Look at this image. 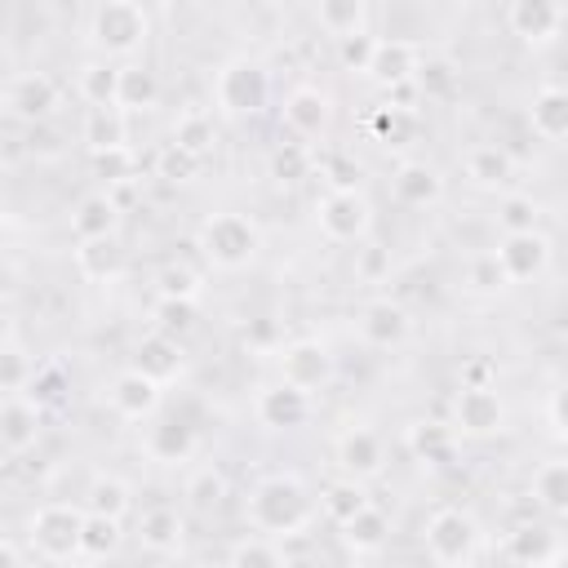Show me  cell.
Returning <instances> with one entry per match:
<instances>
[{"label":"cell","instance_id":"ac0fdd59","mask_svg":"<svg viewBox=\"0 0 568 568\" xmlns=\"http://www.w3.org/2000/svg\"><path fill=\"white\" fill-rule=\"evenodd\" d=\"M506 27L524 44H550L564 27V4L559 0H510Z\"/></svg>","mask_w":568,"mask_h":568},{"label":"cell","instance_id":"f5cc1de1","mask_svg":"<svg viewBox=\"0 0 568 568\" xmlns=\"http://www.w3.org/2000/svg\"><path fill=\"white\" fill-rule=\"evenodd\" d=\"M453 80H457V71H453V62H444V58H422V62H417V75H413L417 93H426V98L448 93Z\"/></svg>","mask_w":568,"mask_h":568},{"label":"cell","instance_id":"6f0895ef","mask_svg":"<svg viewBox=\"0 0 568 568\" xmlns=\"http://www.w3.org/2000/svg\"><path fill=\"white\" fill-rule=\"evenodd\" d=\"M546 422H550V435L564 439V390H550V399H546Z\"/></svg>","mask_w":568,"mask_h":568},{"label":"cell","instance_id":"e0dca14e","mask_svg":"<svg viewBox=\"0 0 568 568\" xmlns=\"http://www.w3.org/2000/svg\"><path fill=\"white\" fill-rule=\"evenodd\" d=\"M501 555H506L510 564H519V568H550V564L564 559V541H559V532L546 528V524H519V528L506 532Z\"/></svg>","mask_w":568,"mask_h":568},{"label":"cell","instance_id":"52a82bcc","mask_svg":"<svg viewBox=\"0 0 568 568\" xmlns=\"http://www.w3.org/2000/svg\"><path fill=\"white\" fill-rule=\"evenodd\" d=\"M320 235L333 244H359L373 231V204L364 191H324L315 200Z\"/></svg>","mask_w":568,"mask_h":568},{"label":"cell","instance_id":"ab89813d","mask_svg":"<svg viewBox=\"0 0 568 568\" xmlns=\"http://www.w3.org/2000/svg\"><path fill=\"white\" fill-rule=\"evenodd\" d=\"M120 537H124L120 532V519L84 510V524H80V555L84 559H111L120 550Z\"/></svg>","mask_w":568,"mask_h":568},{"label":"cell","instance_id":"7a4b0ae2","mask_svg":"<svg viewBox=\"0 0 568 568\" xmlns=\"http://www.w3.org/2000/svg\"><path fill=\"white\" fill-rule=\"evenodd\" d=\"M195 244H200L204 262H213L217 271H244V266H253V257L262 248V231H257V222L248 213L222 209V213L200 222Z\"/></svg>","mask_w":568,"mask_h":568},{"label":"cell","instance_id":"7c38bea8","mask_svg":"<svg viewBox=\"0 0 568 568\" xmlns=\"http://www.w3.org/2000/svg\"><path fill=\"white\" fill-rule=\"evenodd\" d=\"M493 253H497L501 271L510 275V284H524V280L546 275V266H550V235L541 226L537 231H510V235H501V244Z\"/></svg>","mask_w":568,"mask_h":568},{"label":"cell","instance_id":"681fc988","mask_svg":"<svg viewBox=\"0 0 568 568\" xmlns=\"http://www.w3.org/2000/svg\"><path fill=\"white\" fill-rule=\"evenodd\" d=\"M195 320H200V311L186 297H160V306H155V333H169L178 342L195 328Z\"/></svg>","mask_w":568,"mask_h":568},{"label":"cell","instance_id":"603a6c76","mask_svg":"<svg viewBox=\"0 0 568 568\" xmlns=\"http://www.w3.org/2000/svg\"><path fill=\"white\" fill-rule=\"evenodd\" d=\"M133 368L155 377L160 386L178 382L186 373V355H182V342L169 337V333H146L138 346H133Z\"/></svg>","mask_w":568,"mask_h":568},{"label":"cell","instance_id":"7dc6e473","mask_svg":"<svg viewBox=\"0 0 568 568\" xmlns=\"http://www.w3.org/2000/svg\"><path fill=\"white\" fill-rule=\"evenodd\" d=\"M466 288L479 293V297H497V293L510 288V275L501 271L497 253H479V257H470V266H466Z\"/></svg>","mask_w":568,"mask_h":568},{"label":"cell","instance_id":"8d00e7d4","mask_svg":"<svg viewBox=\"0 0 568 568\" xmlns=\"http://www.w3.org/2000/svg\"><path fill=\"white\" fill-rule=\"evenodd\" d=\"M226 559L240 564V568H280V564H288V550H284L280 537H266V532L253 528L248 537H240V541L226 550Z\"/></svg>","mask_w":568,"mask_h":568},{"label":"cell","instance_id":"277c9868","mask_svg":"<svg viewBox=\"0 0 568 568\" xmlns=\"http://www.w3.org/2000/svg\"><path fill=\"white\" fill-rule=\"evenodd\" d=\"M89 40L106 58H133L151 40V18L138 0H102L89 22Z\"/></svg>","mask_w":568,"mask_h":568},{"label":"cell","instance_id":"6da1fadb","mask_svg":"<svg viewBox=\"0 0 568 568\" xmlns=\"http://www.w3.org/2000/svg\"><path fill=\"white\" fill-rule=\"evenodd\" d=\"M315 515V501L306 493V484L297 475H262L253 488H248V501H244V519L248 528L266 532V537H297Z\"/></svg>","mask_w":568,"mask_h":568},{"label":"cell","instance_id":"ffe728a7","mask_svg":"<svg viewBox=\"0 0 568 568\" xmlns=\"http://www.w3.org/2000/svg\"><path fill=\"white\" fill-rule=\"evenodd\" d=\"M40 426H44V408H36L27 395H9V399H0V453L18 457V453L36 448Z\"/></svg>","mask_w":568,"mask_h":568},{"label":"cell","instance_id":"30bf717a","mask_svg":"<svg viewBox=\"0 0 568 568\" xmlns=\"http://www.w3.org/2000/svg\"><path fill=\"white\" fill-rule=\"evenodd\" d=\"M253 413H257V422H262L266 430H297V426L311 422L315 399H311V390H302V386H293V382L280 377L275 386H262V390H257Z\"/></svg>","mask_w":568,"mask_h":568},{"label":"cell","instance_id":"d4e9b609","mask_svg":"<svg viewBox=\"0 0 568 568\" xmlns=\"http://www.w3.org/2000/svg\"><path fill=\"white\" fill-rule=\"evenodd\" d=\"M404 444H408V453H413L422 466H448L453 453H457V430H453L448 422L417 417V422H408Z\"/></svg>","mask_w":568,"mask_h":568},{"label":"cell","instance_id":"8992f818","mask_svg":"<svg viewBox=\"0 0 568 568\" xmlns=\"http://www.w3.org/2000/svg\"><path fill=\"white\" fill-rule=\"evenodd\" d=\"M80 524H84V506L44 501V506L31 510V519H27L31 550H36L40 559H53V564L80 559Z\"/></svg>","mask_w":568,"mask_h":568},{"label":"cell","instance_id":"f1b7e54d","mask_svg":"<svg viewBox=\"0 0 568 568\" xmlns=\"http://www.w3.org/2000/svg\"><path fill=\"white\" fill-rule=\"evenodd\" d=\"M368 133L382 142V146H408V142H417V133H422V120H417V111L413 106H404V102H395V98H386L373 115H368Z\"/></svg>","mask_w":568,"mask_h":568},{"label":"cell","instance_id":"cb8c5ba5","mask_svg":"<svg viewBox=\"0 0 568 568\" xmlns=\"http://www.w3.org/2000/svg\"><path fill=\"white\" fill-rule=\"evenodd\" d=\"M462 173L470 178V186L479 191H506L515 182V155L497 142H479L462 155Z\"/></svg>","mask_w":568,"mask_h":568},{"label":"cell","instance_id":"db71d44e","mask_svg":"<svg viewBox=\"0 0 568 568\" xmlns=\"http://www.w3.org/2000/svg\"><path fill=\"white\" fill-rule=\"evenodd\" d=\"M200 164H204L200 155H191V151H182V146H173V142L155 155V173H160L164 182H191V178L200 173Z\"/></svg>","mask_w":568,"mask_h":568},{"label":"cell","instance_id":"3957f363","mask_svg":"<svg viewBox=\"0 0 568 568\" xmlns=\"http://www.w3.org/2000/svg\"><path fill=\"white\" fill-rule=\"evenodd\" d=\"M422 546H426V555H430L435 564H444V568H466V564H475L479 550H484V528H479V519H475L470 510H462V506H439V510H430V519H426V528H422Z\"/></svg>","mask_w":568,"mask_h":568},{"label":"cell","instance_id":"60d3db41","mask_svg":"<svg viewBox=\"0 0 568 568\" xmlns=\"http://www.w3.org/2000/svg\"><path fill=\"white\" fill-rule=\"evenodd\" d=\"M364 18H368V0H315V22L333 40L364 31Z\"/></svg>","mask_w":568,"mask_h":568},{"label":"cell","instance_id":"11a10c76","mask_svg":"<svg viewBox=\"0 0 568 568\" xmlns=\"http://www.w3.org/2000/svg\"><path fill=\"white\" fill-rule=\"evenodd\" d=\"M373 44H377V36H368V31H355V36H337V62H342V71H368V58H373Z\"/></svg>","mask_w":568,"mask_h":568},{"label":"cell","instance_id":"4316f807","mask_svg":"<svg viewBox=\"0 0 568 568\" xmlns=\"http://www.w3.org/2000/svg\"><path fill=\"white\" fill-rule=\"evenodd\" d=\"M138 541H142V550H151V555H182L186 519H182L173 506H151V510L138 519Z\"/></svg>","mask_w":568,"mask_h":568},{"label":"cell","instance_id":"ee69618b","mask_svg":"<svg viewBox=\"0 0 568 568\" xmlns=\"http://www.w3.org/2000/svg\"><path fill=\"white\" fill-rule=\"evenodd\" d=\"M213 142H217V129H213V115H204V111H182L178 120H173V146H182V151H191V155H209L213 151Z\"/></svg>","mask_w":568,"mask_h":568},{"label":"cell","instance_id":"2e32d148","mask_svg":"<svg viewBox=\"0 0 568 568\" xmlns=\"http://www.w3.org/2000/svg\"><path fill=\"white\" fill-rule=\"evenodd\" d=\"M284 124H288L293 138H302V142L324 138L328 124H333V98H328L320 84H297V89L284 98Z\"/></svg>","mask_w":568,"mask_h":568},{"label":"cell","instance_id":"bcb514c9","mask_svg":"<svg viewBox=\"0 0 568 568\" xmlns=\"http://www.w3.org/2000/svg\"><path fill=\"white\" fill-rule=\"evenodd\" d=\"M315 169L328 182V191H359L364 186V164L346 151H328L324 160H315Z\"/></svg>","mask_w":568,"mask_h":568},{"label":"cell","instance_id":"7402d4cb","mask_svg":"<svg viewBox=\"0 0 568 568\" xmlns=\"http://www.w3.org/2000/svg\"><path fill=\"white\" fill-rule=\"evenodd\" d=\"M390 191L408 209H435L444 200V173L435 164H426V160H404L395 169V178H390Z\"/></svg>","mask_w":568,"mask_h":568},{"label":"cell","instance_id":"ba28073f","mask_svg":"<svg viewBox=\"0 0 568 568\" xmlns=\"http://www.w3.org/2000/svg\"><path fill=\"white\" fill-rule=\"evenodd\" d=\"M448 426L466 439H493L506 426V404L493 386H462L453 395V422Z\"/></svg>","mask_w":568,"mask_h":568},{"label":"cell","instance_id":"f546056e","mask_svg":"<svg viewBox=\"0 0 568 568\" xmlns=\"http://www.w3.org/2000/svg\"><path fill=\"white\" fill-rule=\"evenodd\" d=\"M115 231H120V209L106 191H93L71 209V235L75 240H106Z\"/></svg>","mask_w":568,"mask_h":568},{"label":"cell","instance_id":"5bb4252c","mask_svg":"<svg viewBox=\"0 0 568 568\" xmlns=\"http://www.w3.org/2000/svg\"><path fill=\"white\" fill-rule=\"evenodd\" d=\"M333 462H337V470L351 475V479H373V475H382V466H386V444H382V435L368 430V426H346V430L333 439Z\"/></svg>","mask_w":568,"mask_h":568},{"label":"cell","instance_id":"d590c367","mask_svg":"<svg viewBox=\"0 0 568 568\" xmlns=\"http://www.w3.org/2000/svg\"><path fill=\"white\" fill-rule=\"evenodd\" d=\"M368 501H373V497H368L364 479H351V475L324 484V493H320V510H324L333 524H346V519H351L355 510H364Z\"/></svg>","mask_w":568,"mask_h":568},{"label":"cell","instance_id":"9f6ffc18","mask_svg":"<svg viewBox=\"0 0 568 568\" xmlns=\"http://www.w3.org/2000/svg\"><path fill=\"white\" fill-rule=\"evenodd\" d=\"M462 386H493V364H488V359H466Z\"/></svg>","mask_w":568,"mask_h":568},{"label":"cell","instance_id":"d6986e66","mask_svg":"<svg viewBox=\"0 0 568 568\" xmlns=\"http://www.w3.org/2000/svg\"><path fill=\"white\" fill-rule=\"evenodd\" d=\"M142 448H146V457L160 462V466H182V462L195 457V448H200V430H195L186 417H160V422L146 430Z\"/></svg>","mask_w":568,"mask_h":568},{"label":"cell","instance_id":"f35d334b","mask_svg":"<svg viewBox=\"0 0 568 568\" xmlns=\"http://www.w3.org/2000/svg\"><path fill=\"white\" fill-rule=\"evenodd\" d=\"M67 390H71V377H67L62 364H40V368H31V377H27V386H22V395H27L36 408H62V404H67Z\"/></svg>","mask_w":568,"mask_h":568},{"label":"cell","instance_id":"680465c9","mask_svg":"<svg viewBox=\"0 0 568 568\" xmlns=\"http://www.w3.org/2000/svg\"><path fill=\"white\" fill-rule=\"evenodd\" d=\"M22 559H27V555H22L13 541H4V537H0V564H22Z\"/></svg>","mask_w":568,"mask_h":568},{"label":"cell","instance_id":"7bdbcfd3","mask_svg":"<svg viewBox=\"0 0 568 568\" xmlns=\"http://www.w3.org/2000/svg\"><path fill=\"white\" fill-rule=\"evenodd\" d=\"M75 89H80V98H84L89 106H115V93H120V67H111V62H84Z\"/></svg>","mask_w":568,"mask_h":568},{"label":"cell","instance_id":"d6a6232c","mask_svg":"<svg viewBox=\"0 0 568 568\" xmlns=\"http://www.w3.org/2000/svg\"><path fill=\"white\" fill-rule=\"evenodd\" d=\"M155 102H160V80H155V71H146L142 62L120 67V93H115V106L129 111V115H138V111H151Z\"/></svg>","mask_w":568,"mask_h":568},{"label":"cell","instance_id":"c3c4849f","mask_svg":"<svg viewBox=\"0 0 568 568\" xmlns=\"http://www.w3.org/2000/svg\"><path fill=\"white\" fill-rule=\"evenodd\" d=\"M200 288H204V280H200V271L186 266V262H164V266L155 271V293H160V297H186V302H195Z\"/></svg>","mask_w":568,"mask_h":568},{"label":"cell","instance_id":"e575fe53","mask_svg":"<svg viewBox=\"0 0 568 568\" xmlns=\"http://www.w3.org/2000/svg\"><path fill=\"white\" fill-rule=\"evenodd\" d=\"M532 497L546 515H568V462L550 457L532 470Z\"/></svg>","mask_w":568,"mask_h":568},{"label":"cell","instance_id":"484cf974","mask_svg":"<svg viewBox=\"0 0 568 568\" xmlns=\"http://www.w3.org/2000/svg\"><path fill=\"white\" fill-rule=\"evenodd\" d=\"M342 528V546H346V555H355V559H368V555H377L386 541H390V519H386V510L382 506H364V510H355L346 524H337Z\"/></svg>","mask_w":568,"mask_h":568},{"label":"cell","instance_id":"74e56055","mask_svg":"<svg viewBox=\"0 0 568 568\" xmlns=\"http://www.w3.org/2000/svg\"><path fill=\"white\" fill-rule=\"evenodd\" d=\"M266 169H271V178H275V182L293 186V182H302V178H311V173H315V155H311V146H306L302 138H288V142H280V146L271 151Z\"/></svg>","mask_w":568,"mask_h":568},{"label":"cell","instance_id":"8fae6325","mask_svg":"<svg viewBox=\"0 0 568 568\" xmlns=\"http://www.w3.org/2000/svg\"><path fill=\"white\" fill-rule=\"evenodd\" d=\"M58 102H62V89H58V80L44 75V71H22V75H13L9 89H4L9 115H13V120H27V124L49 120V115L58 111Z\"/></svg>","mask_w":568,"mask_h":568},{"label":"cell","instance_id":"83f0119b","mask_svg":"<svg viewBox=\"0 0 568 568\" xmlns=\"http://www.w3.org/2000/svg\"><path fill=\"white\" fill-rule=\"evenodd\" d=\"M528 124L541 142H564L568 138V93L559 84H541L528 102Z\"/></svg>","mask_w":568,"mask_h":568},{"label":"cell","instance_id":"816d5d0a","mask_svg":"<svg viewBox=\"0 0 568 568\" xmlns=\"http://www.w3.org/2000/svg\"><path fill=\"white\" fill-rule=\"evenodd\" d=\"M93 173H98L106 186H115V182H124V178H138V155H133V146L93 151Z\"/></svg>","mask_w":568,"mask_h":568},{"label":"cell","instance_id":"f6af8a7d","mask_svg":"<svg viewBox=\"0 0 568 568\" xmlns=\"http://www.w3.org/2000/svg\"><path fill=\"white\" fill-rule=\"evenodd\" d=\"M541 213H546V209H541L532 195L506 191L501 204H497V226H501V235H510V231H537V226H541Z\"/></svg>","mask_w":568,"mask_h":568},{"label":"cell","instance_id":"44dd1931","mask_svg":"<svg viewBox=\"0 0 568 568\" xmlns=\"http://www.w3.org/2000/svg\"><path fill=\"white\" fill-rule=\"evenodd\" d=\"M417 62H422V49L413 40H377L364 75L377 89H395V84H408L417 75Z\"/></svg>","mask_w":568,"mask_h":568},{"label":"cell","instance_id":"4fadbf2b","mask_svg":"<svg viewBox=\"0 0 568 568\" xmlns=\"http://www.w3.org/2000/svg\"><path fill=\"white\" fill-rule=\"evenodd\" d=\"M355 328H359V337H364L368 346L395 351V346H404V342L413 337V315H408L399 302H390V297H373V302L359 306Z\"/></svg>","mask_w":568,"mask_h":568},{"label":"cell","instance_id":"b9f144b4","mask_svg":"<svg viewBox=\"0 0 568 568\" xmlns=\"http://www.w3.org/2000/svg\"><path fill=\"white\" fill-rule=\"evenodd\" d=\"M226 497H231V484H226V475L217 466H200V470L186 475V501H191V510L213 515Z\"/></svg>","mask_w":568,"mask_h":568},{"label":"cell","instance_id":"1f68e13d","mask_svg":"<svg viewBox=\"0 0 568 568\" xmlns=\"http://www.w3.org/2000/svg\"><path fill=\"white\" fill-rule=\"evenodd\" d=\"M80 506L93 510V515L124 519V515L133 510V488H129L120 475H93V479L84 484V501H80Z\"/></svg>","mask_w":568,"mask_h":568},{"label":"cell","instance_id":"f907efd6","mask_svg":"<svg viewBox=\"0 0 568 568\" xmlns=\"http://www.w3.org/2000/svg\"><path fill=\"white\" fill-rule=\"evenodd\" d=\"M31 368H36V364H31V351H27L22 342H13V337L0 342V390H9V395L22 390L27 377H31Z\"/></svg>","mask_w":568,"mask_h":568},{"label":"cell","instance_id":"91938a15","mask_svg":"<svg viewBox=\"0 0 568 568\" xmlns=\"http://www.w3.org/2000/svg\"><path fill=\"white\" fill-rule=\"evenodd\" d=\"M4 240H9V222H4V213H0V253H4Z\"/></svg>","mask_w":568,"mask_h":568},{"label":"cell","instance_id":"836d02e7","mask_svg":"<svg viewBox=\"0 0 568 568\" xmlns=\"http://www.w3.org/2000/svg\"><path fill=\"white\" fill-rule=\"evenodd\" d=\"M84 142H89V151L129 146V111H120V106H89V115H84Z\"/></svg>","mask_w":568,"mask_h":568},{"label":"cell","instance_id":"9c48e42d","mask_svg":"<svg viewBox=\"0 0 568 568\" xmlns=\"http://www.w3.org/2000/svg\"><path fill=\"white\" fill-rule=\"evenodd\" d=\"M280 377L302 386V390H324L333 382V355L320 337H297V342H284L280 346Z\"/></svg>","mask_w":568,"mask_h":568},{"label":"cell","instance_id":"9a60e30c","mask_svg":"<svg viewBox=\"0 0 568 568\" xmlns=\"http://www.w3.org/2000/svg\"><path fill=\"white\" fill-rule=\"evenodd\" d=\"M111 408L124 417V422H151L155 413H160V404H164V386L155 382V377H146V373H138L133 364L124 368V373H115V382H111Z\"/></svg>","mask_w":568,"mask_h":568},{"label":"cell","instance_id":"4dcf8cb0","mask_svg":"<svg viewBox=\"0 0 568 568\" xmlns=\"http://www.w3.org/2000/svg\"><path fill=\"white\" fill-rule=\"evenodd\" d=\"M75 271L93 284H106V280H120L124 271V248L115 244V235L106 240H75Z\"/></svg>","mask_w":568,"mask_h":568},{"label":"cell","instance_id":"5b68a950","mask_svg":"<svg viewBox=\"0 0 568 568\" xmlns=\"http://www.w3.org/2000/svg\"><path fill=\"white\" fill-rule=\"evenodd\" d=\"M271 98V75L257 58H226L213 75V102L222 115L231 120H244V115H257Z\"/></svg>","mask_w":568,"mask_h":568}]
</instances>
